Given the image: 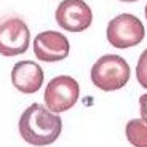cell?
<instances>
[{"instance_id": "1", "label": "cell", "mask_w": 147, "mask_h": 147, "mask_svg": "<svg viewBox=\"0 0 147 147\" xmlns=\"http://www.w3.org/2000/svg\"><path fill=\"white\" fill-rule=\"evenodd\" d=\"M19 134L27 144L43 147L53 144L63 131V120L47 106L34 102L22 112L18 121Z\"/></svg>"}, {"instance_id": "7", "label": "cell", "mask_w": 147, "mask_h": 147, "mask_svg": "<svg viewBox=\"0 0 147 147\" xmlns=\"http://www.w3.org/2000/svg\"><path fill=\"white\" fill-rule=\"evenodd\" d=\"M70 45L67 37L61 32L45 30L34 38V53L43 63H56L69 56Z\"/></svg>"}, {"instance_id": "8", "label": "cell", "mask_w": 147, "mask_h": 147, "mask_svg": "<svg viewBox=\"0 0 147 147\" xmlns=\"http://www.w3.org/2000/svg\"><path fill=\"white\" fill-rule=\"evenodd\" d=\"M43 70L34 61H19L11 70V83L24 94H34L42 88Z\"/></svg>"}, {"instance_id": "6", "label": "cell", "mask_w": 147, "mask_h": 147, "mask_svg": "<svg viewBox=\"0 0 147 147\" xmlns=\"http://www.w3.org/2000/svg\"><path fill=\"white\" fill-rule=\"evenodd\" d=\"M56 22L67 32H83L93 22V11L83 0H64L56 8Z\"/></svg>"}, {"instance_id": "10", "label": "cell", "mask_w": 147, "mask_h": 147, "mask_svg": "<svg viewBox=\"0 0 147 147\" xmlns=\"http://www.w3.org/2000/svg\"><path fill=\"white\" fill-rule=\"evenodd\" d=\"M136 78L138 83L147 90V48L141 53L139 59H138L136 64Z\"/></svg>"}, {"instance_id": "12", "label": "cell", "mask_w": 147, "mask_h": 147, "mask_svg": "<svg viewBox=\"0 0 147 147\" xmlns=\"http://www.w3.org/2000/svg\"><path fill=\"white\" fill-rule=\"evenodd\" d=\"M120 2H126V3H133V2H138V0H120Z\"/></svg>"}, {"instance_id": "5", "label": "cell", "mask_w": 147, "mask_h": 147, "mask_svg": "<svg viewBox=\"0 0 147 147\" xmlns=\"http://www.w3.org/2000/svg\"><path fill=\"white\" fill-rule=\"evenodd\" d=\"M30 32L26 22L19 18H10L0 24V55L11 58L27 51Z\"/></svg>"}, {"instance_id": "9", "label": "cell", "mask_w": 147, "mask_h": 147, "mask_svg": "<svg viewBox=\"0 0 147 147\" xmlns=\"http://www.w3.org/2000/svg\"><path fill=\"white\" fill-rule=\"evenodd\" d=\"M126 139L134 147H147V123L142 118H133L126 123Z\"/></svg>"}, {"instance_id": "3", "label": "cell", "mask_w": 147, "mask_h": 147, "mask_svg": "<svg viewBox=\"0 0 147 147\" xmlns=\"http://www.w3.org/2000/svg\"><path fill=\"white\" fill-rule=\"evenodd\" d=\"M146 29L141 19H138L134 15L123 13L110 19L107 24V40L115 48H129L136 47L144 40Z\"/></svg>"}, {"instance_id": "2", "label": "cell", "mask_w": 147, "mask_h": 147, "mask_svg": "<svg viewBox=\"0 0 147 147\" xmlns=\"http://www.w3.org/2000/svg\"><path fill=\"white\" fill-rule=\"evenodd\" d=\"M131 70L125 59L118 55L101 56L91 67V82L102 91H117L129 80Z\"/></svg>"}, {"instance_id": "4", "label": "cell", "mask_w": 147, "mask_h": 147, "mask_svg": "<svg viewBox=\"0 0 147 147\" xmlns=\"http://www.w3.org/2000/svg\"><path fill=\"white\" fill-rule=\"evenodd\" d=\"M80 86L70 75H59L50 80L45 90V104L53 114H61L72 109L78 101Z\"/></svg>"}, {"instance_id": "11", "label": "cell", "mask_w": 147, "mask_h": 147, "mask_svg": "<svg viewBox=\"0 0 147 147\" xmlns=\"http://www.w3.org/2000/svg\"><path fill=\"white\" fill-rule=\"evenodd\" d=\"M139 107H141V118L147 123V93L139 98Z\"/></svg>"}, {"instance_id": "13", "label": "cell", "mask_w": 147, "mask_h": 147, "mask_svg": "<svg viewBox=\"0 0 147 147\" xmlns=\"http://www.w3.org/2000/svg\"><path fill=\"white\" fill-rule=\"evenodd\" d=\"M146 19H147V5H146Z\"/></svg>"}]
</instances>
